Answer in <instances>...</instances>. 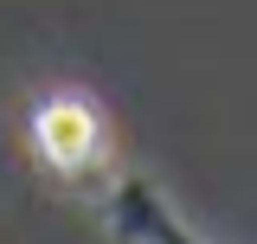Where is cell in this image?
<instances>
[{
	"label": "cell",
	"mask_w": 257,
	"mask_h": 244,
	"mask_svg": "<svg viewBox=\"0 0 257 244\" xmlns=\"http://www.w3.org/2000/svg\"><path fill=\"white\" fill-rule=\"evenodd\" d=\"M32 148H39V161L52 174L84 180L96 161H103V116L77 90H58V96H45L32 109Z\"/></svg>",
	"instance_id": "6da1fadb"
}]
</instances>
